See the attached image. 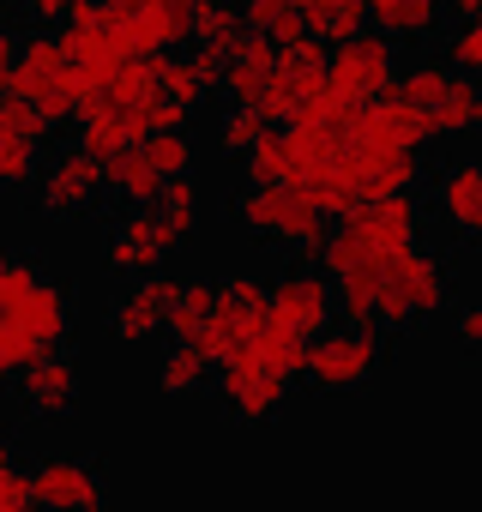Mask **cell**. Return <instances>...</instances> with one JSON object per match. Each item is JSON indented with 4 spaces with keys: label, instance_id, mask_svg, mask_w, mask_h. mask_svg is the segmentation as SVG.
<instances>
[{
    "label": "cell",
    "instance_id": "obj_20",
    "mask_svg": "<svg viewBox=\"0 0 482 512\" xmlns=\"http://www.w3.org/2000/svg\"><path fill=\"white\" fill-rule=\"evenodd\" d=\"M103 175H109V193H115V199H127V211H133V205H157V199H163V175H157V163L145 157V145H127L121 157H109V163H103Z\"/></svg>",
    "mask_w": 482,
    "mask_h": 512
},
{
    "label": "cell",
    "instance_id": "obj_11",
    "mask_svg": "<svg viewBox=\"0 0 482 512\" xmlns=\"http://www.w3.org/2000/svg\"><path fill=\"white\" fill-rule=\"evenodd\" d=\"M290 386H296V380H284L254 344L217 368V398H223V410H229L235 422H272V416L284 410Z\"/></svg>",
    "mask_w": 482,
    "mask_h": 512
},
{
    "label": "cell",
    "instance_id": "obj_27",
    "mask_svg": "<svg viewBox=\"0 0 482 512\" xmlns=\"http://www.w3.org/2000/svg\"><path fill=\"white\" fill-rule=\"evenodd\" d=\"M211 308H217V284L187 278V284H181V302H175V314H169V338H175V344H199Z\"/></svg>",
    "mask_w": 482,
    "mask_h": 512
},
{
    "label": "cell",
    "instance_id": "obj_16",
    "mask_svg": "<svg viewBox=\"0 0 482 512\" xmlns=\"http://www.w3.org/2000/svg\"><path fill=\"white\" fill-rule=\"evenodd\" d=\"M0 326H7L13 338H25L37 356H61V344H67V332H73V296H67V284L43 278L13 314H0Z\"/></svg>",
    "mask_w": 482,
    "mask_h": 512
},
{
    "label": "cell",
    "instance_id": "obj_44",
    "mask_svg": "<svg viewBox=\"0 0 482 512\" xmlns=\"http://www.w3.org/2000/svg\"><path fill=\"white\" fill-rule=\"evenodd\" d=\"M476 266H482V235H476Z\"/></svg>",
    "mask_w": 482,
    "mask_h": 512
},
{
    "label": "cell",
    "instance_id": "obj_17",
    "mask_svg": "<svg viewBox=\"0 0 482 512\" xmlns=\"http://www.w3.org/2000/svg\"><path fill=\"white\" fill-rule=\"evenodd\" d=\"M434 211L458 235H482V157H446L434 169Z\"/></svg>",
    "mask_w": 482,
    "mask_h": 512
},
{
    "label": "cell",
    "instance_id": "obj_4",
    "mask_svg": "<svg viewBox=\"0 0 482 512\" xmlns=\"http://www.w3.org/2000/svg\"><path fill=\"white\" fill-rule=\"evenodd\" d=\"M272 320V284L260 272H229L217 284V308L199 332V350L211 356V368H223L229 356H241Z\"/></svg>",
    "mask_w": 482,
    "mask_h": 512
},
{
    "label": "cell",
    "instance_id": "obj_33",
    "mask_svg": "<svg viewBox=\"0 0 482 512\" xmlns=\"http://www.w3.org/2000/svg\"><path fill=\"white\" fill-rule=\"evenodd\" d=\"M266 133H272V121H266L260 109H235V103H229L223 121H217V145H223V151H241V157H248Z\"/></svg>",
    "mask_w": 482,
    "mask_h": 512
},
{
    "label": "cell",
    "instance_id": "obj_8",
    "mask_svg": "<svg viewBox=\"0 0 482 512\" xmlns=\"http://www.w3.org/2000/svg\"><path fill=\"white\" fill-rule=\"evenodd\" d=\"M344 133H350V145L368 151V157H422V145L434 139V115L416 109V103H404L398 91H386V97L362 103Z\"/></svg>",
    "mask_w": 482,
    "mask_h": 512
},
{
    "label": "cell",
    "instance_id": "obj_31",
    "mask_svg": "<svg viewBox=\"0 0 482 512\" xmlns=\"http://www.w3.org/2000/svg\"><path fill=\"white\" fill-rule=\"evenodd\" d=\"M37 175H43V145L19 139L0 121V187H19V181H37Z\"/></svg>",
    "mask_w": 482,
    "mask_h": 512
},
{
    "label": "cell",
    "instance_id": "obj_5",
    "mask_svg": "<svg viewBox=\"0 0 482 512\" xmlns=\"http://www.w3.org/2000/svg\"><path fill=\"white\" fill-rule=\"evenodd\" d=\"M199 0H103V31L127 55H175L193 37Z\"/></svg>",
    "mask_w": 482,
    "mask_h": 512
},
{
    "label": "cell",
    "instance_id": "obj_15",
    "mask_svg": "<svg viewBox=\"0 0 482 512\" xmlns=\"http://www.w3.org/2000/svg\"><path fill=\"white\" fill-rule=\"evenodd\" d=\"M103 470L91 458H43L31 470V506L43 512H103Z\"/></svg>",
    "mask_w": 482,
    "mask_h": 512
},
{
    "label": "cell",
    "instance_id": "obj_40",
    "mask_svg": "<svg viewBox=\"0 0 482 512\" xmlns=\"http://www.w3.org/2000/svg\"><path fill=\"white\" fill-rule=\"evenodd\" d=\"M13 61H19V37L0 25V97H7V79H13Z\"/></svg>",
    "mask_w": 482,
    "mask_h": 512
},
{
    "label": "cell",
    "instance_id": "obj_13",
    "mask_svg": "<svg viewBox=\"0 0 482 512\" xmlns=\"http://www.w3.org/2000/svg\"><path fill=\"white\" fill-rule=\"evenodd\" d=\"M103 187H109L103 163H97L91 151L67 145V151H55V157L43 163V175H37V205H43L49 217H79V211L97 205Z\"/></svg>",
    "mask_w": 482,
    "mask_h": 512
},
{
    "label": "cell",
    "instance_id": "obj_45",
    "mask_svg": "<svg viewBox=\"0 0 482 512\" xmlns=\"http://www.w3.org/2000/svg\"><path fill=\"white\" fill-rule=\"evenodd\" d=\"M19 512H43V506H19Z\"/></svg>",
    "mask_w": 482,
    "mask_h": 512
},
{
    "label": "cell",
    "instance_id": "obj_34",
    "mask_svg": "<svg viewBox=\"0 0 482 512\" xmlns=\"http://www.w3.org/2000/svg\"><path fill=\"white\" fill-rule=\"evenodd\" d=\"M145 157L157 163V175H163V181H175V175H193V139H187V127L151 133V139H145Z\"/></svg>",
    "mask_w": 482,
    "mask_h": 512
},
{
    "label": "cell",
    "instance_id": "obj_37",
    "mask_svg": "<svg viewBox=\"0 0 482 512\" xmlns=\"http://www.w3.org/2000/svg\"><path fill=\"white\" fill-rule=\"evenodd\" d=\"M187 235H193V223H199V181L193 175H175V181H163V199H157Z\"/></svg>",
    "mask_w": 482,
    "mask_h": 512
},
{
    "label": "cell",
    "instance_id": "obj_2",
    "mask_svg": "<svg viewBox=\"0 0 482 512\" xmlns=\"http://www.w3.org/2000/svg\"><path fill=\"white\" fill-rule=\"evenodd\" d=\"M422 241V199L416 193H386V199H368L356 211H344L320 247V266L338 278L350 266H380L392 253L416 247Z\"/></svg>",
    "mask_w": 482,
    "mask_h": 512
},
{
    "label": "cell",
    "instance_id": "obj_21",
    "mask_svg": "<svg viewBox=\"0 0 482 512\" xmlns=\"http://www.w3.org/2000/svg\"><path fill=\"white\" fill-rule=\"evenodd\" d=\"M296 13H302L308 37H320V43H344V37L368 31V0H296Z\"/></svg>",
    "mask_w": 482,
    "mask_h": 512
},
{
    "label": "cell",
    "instance_id": "obj_29",
    "mask_svg": "<svg viewBox=\"0 0 482 512\" xmlns=\"http://www.w3.org/2000/svg\"><path fill=\"white\" fill-rule=\"evenodd\" d=\"M290 169H296V163H290V133L272 127V133L248 151V181H254V187H290Z\"/></svg>",
    "mask_w": 482,
    "mask_h": 512
},
{
    "label": "cell",
    "instance_id": "obj_7",
    "mask_svg": "<svg viewBox=\"0 0 482 512\" xmlns=\"http://www.w3.org/2000/svg\"><path fill=\"white\" fill-rule=\"evenodd\" d=\"M181 241H187V229H181L163 205H133V211H121V217H115L103 260H109V272L151 278V272H163V260H169Z\"/></svg>",
    "mask_w": 482,
    "mask_h": 512
},
{
    "label": "cell",
    "instance_id": "obj_25",
    "mask_svg": "<svg viewBox=\"0 0 482 512\" xmlns=\"http://www.w3.org/2000/svg\"><path fill=\"white\" fill-rule=\"evenodd\" d=\"M440 7L446 0H368V19L386 37H428L440 25Z\"/></svg>",
    "mask_w": 482,
    "mask_h": 512
},
{
    "label": "cell",
    "instance_id": "obj_10",
    "mask_svg": "<svg viewBox=\"0 0 482 512\" xmlns=\"http://www.w3.org/2000/svg\"><path fill=\"white\" fill-rule=\"evenodd\" d=\"M398 67H404L398 37H386V31L374 25V31H356V37L332 43L326 79H332L350 103H374V97H386V91L398 85Z\"/></svg>",
    "mask_w": 482,
    "mask_h": 512
},
{
    "label": "cell",
    "instance_id": "obj_43",
    "mask_svg": "<svg viewBox=\"0 0 482 512\" xmlns=\"http://www.w3.org/2000/svg\"><path fill=\"white\" fill-rule=\"evenodd\" d=\"M452 7H458L464 19H482V0H452Z\"/></svg>",
    "mask_w": 482,
    "mask_h": 512
},
{
    "label": "cell",
    "instance_id": "obj_12",
    "mask_svg": "<svg viewBox=\"0 0 482 512\" xmlns=\"http://www.w3.org/2000/svg\"><path fill=\"white\" fill-rule=\"evenodd\" d=\"M326 61H332V43H320V37H302V43L278 49V67H272V85H266L260 115H266L272 127H278V121H296L302 103L326 85Z\"/></svg>",
    "mask_w": 482,
    "mask_h": 512
},
{
    "label": "cell",
    "instance_id": "obj_6",
    "mask_svg": "<svg viewBox=\"0 0 482 512\" xmlns=\"http://www.w3.org/2000/svg\"><path fill=\"white\" fill-rule=\"evenodd\" d=\"M386 362V332L332 326L308 344V386L314 392H362Z\"/></svg>",
    "mask_w": 482,
    "mask_h": 512
},
{
    "label": "cell",
    "instance_id": "obj_22",
    "mask_svg": "<svg viewBox=\"0 0 482 512\" xmlns=\"http://www.w3.org/2000/svg\"><path fill=\"white\" fill-rule=\"evenodd\" d=\"M452 79H458V67H452L446 55H416V61L398 67V85H392V91H398L404 103H416V109H434Z\"/></svg>",
    "mask_w": 482,
    "mask_h": 512
},
{
    "label": "cell",
    "instance_id": "obj_24",
    "mask_svg": "<svg viewBox=\"0 0 482 512\" xmlns=\"http://www.w3.org/2000/svg\"><path fill=\"white\" fill-rule=\"evenodd\" d=\"M241 37H248V13H241V0H199L193 43H205V49H217V55H235Z\"/></svg>",
    "mask_w": 482,
    "mask_h": 512
},
{
    "label": "cell",
    "instance_id": "obj_32",
    "mask_svg": "<svg viewBox=\"0 0 482 512\" xmlns=\"http://www.w3.org/2000/svg\"><path fill=\"white\" fill-rule=\"evenodd\" d=\"M43 278H49V272H43L37 260H25V253H13V247H0V314H13Z\"/></svg>",
    "mask_w": 482,
    "mask_h": 512
},
{
    "label": "cell",
    "instance_id": "obj_28",
    "mask_svg": "<svg viewBox=\"0 0 482 512\" xmlns=\"http://www.w3.org/2000/svg\"><path fill=\"white\" fill-rule=\"evenodd\" d=\"M241 13H248V31H266L278 49H290V43L308 37V25H302V13H296V0H241Z\"/></svg>",
    "mask_w": 482,
    "mask_h": 512
},
{
    "label": "cell",
    "instance_id": "obj_42",
    "mask_svg": "<svg viewBox=\"0 0 482 512\" xmlns=\"http://www.w3.org/2000/svg\"><path fill=\"white\" fill-rule=\"evenodd\" d=\"M7 386H19V374H13V362H7V356H0V392H7Z\"/></svg>",
    "mask_w": 482,
    "mask_h": 512
},
{
    "label": "cell",
    "instance_id": "obj_39",
    "mask_svg": "<svg viewBox=\"0 0 482 512\" xmlns=\"http://www.w3.org/2000/svg\"><path fill=\"white\" fill-rule=\"evenodd\" d=\"M458 344L482 350V302H464V308H458Z\"/></svg>",
    "mask_w": 482,
    "mask_h": 512
},
{
    "label": "cell",
    "instance_id": "obj_14",
    "mask_svg": "<svg viewBox=\"0 0 482 512\" xmlns=\"http://www.w3.org/2000/svg\"><path fill=\"white\" fill-rule=\"evenodd\" d=\"M181 284H187V278H169V272L133 278V284L115 296V308H109L115 338H121V344H145L151 332H169V314H175V302H181Z\"/></svg>",
    "mask_w": 482,
    "mask_h": 512
},
{
    "label": "cell",
    "instance_id": "obj_30",
    "mask_svg": "<svg viewBox=\"0 0 482 512\" xmlns=\"http://www.w3.org/2000/svg\"><path fill=\"white\" fill-rule=\"evenodd\" d=\"M163 97H169V103H181L187 115H193V109L211 97V85H205V73L193 67V55H187V49L163 55Z\"/></svg>",
    "mask_w": 482,
    "mask_h": 512
},
{
    "label": "cell",
    "instance_id": "obj_35",
    "mask_svg": "<svg viewBox=\"0 0 482 512\" xmlns=\"http://www.w3.org/2000/svg\"><path fill=\"white\" fill-rule=\"evenodd\" d=\"M446 61L470 79H482V19H458L446 31Z\"/></svg>",
    "mask_w": 482,
    "mask_h": 512
},
{
    "label": "cell",
    "instance_id": "obj_41",
    "mask_svg": "<svg viewBox=\"0 0 482 512\" xmlns=\"http://www.w3.org/2000/svg\"><path fill=\"white\" fill-rule=\"evenodd\" d=\"M67 7H73V0H25V13L43 19V25H49V19H67Z\"/></svg>",
    "mask_w": 482,
    "mask_h": 512
},
{
    "label": "cell",
    "instance_id": "obj_38",
    "mask_svg": "<svg viewBox=\"0 0 482 512\" xmlns=\"http://www.w3.org/2000/svg\"><path fill=\"white\" fill-rule=\"evenodd\" d=\"M0 121H7L19 139H31V145H43V139L55 133V127H49V121H43L31 103H19V97H0Z\"/></svg>",
    "mask_w": 482,
    "mask_h": 512
},
{
    "label": "cell",
    "instance_id": "obj_23",
    "mask_svg": "<svg viewBox=\"0 0 482 512\" xmlns=\"http://www.w3.org/2000/svg\"><path fill=\"white\" fill-rule=\"evenodd\" d=\"M428 115H434V133H482V79L458 73Z\"/></svg>",
    "mask_w": 482,
    "mask_h": 512
},
{
    "label": "cell",
    "instance_id": "obj_19",
    "mask_svg": "<svg viewBox=\"0 0 482 512\" xmlns=\"http://www.w3.org/2000/svg\"><path fill=\"white\" fill-rule=\"evenodd\" d=\"M272 67H278V43L266 31H248L229 55V73H223V91L235 109H260L266 103V85H272Z\"/></svg>",
    "mask_w": 482,
    "mask_h": 512
},
{
    "label": "cell",
    "instance_id": "obj_18",
    "mask_svg": "<svg viewBox=\"0 0 482 512\" xmlns=\"http://www.w3.org/2000/svg\"><path fill=\"white\" fill-rule=\"evenodd\" d=\"M19 404L31 410V416H67L73 404H79V368H73V356L61 350V356H43V362H31L25 374H19Z\"/></svg>",
    "mask_w": 482,
    "mask_h": 512
},
{
    "label": "cell",
    "instance_id": "obj_36",
    "mask_svg": "<svg viewBox=\"0 0 482 512\" xmlns=\"http://www.w3.org/2000/svg\"><path fill=\"white\" fill-rule=\"evenodd\" d=\"M31 506V470L13 464V440L0 434V512H19Z\"/></svg>",
    "mask_w": 482,
    "mask_h": 512
},
{
    "label": "cell",
    "instance_id": "obj_26",
    "mask_svg": "<svg viewBox=\"0 0 482 512\" xmlns=\"http://www.w3.org/2000/svg\"><path fill=\"white\" fill-rule=\"evenodd\" d=\"M205 380H211V356H205L199 344H169V350H163V362H157V386H163V392L187 398V392H199Z\"/></svg>",
    "mask_w": 482,
    "mask_h": 512
},
{
    "label": "cell",
    "instance_id": "obj_1",
    "mask_svg": "<svg viewBox=\"0 0 482 512\" xmlns=\"http://www.w3.org/2000/svg\"><path fill=\"white\" fill-rule=\"evenodd\" d=\"M332 284H338L344 326H368V332L416 326V320H428V314H440L452 302V266H446V253H434L428 241L392 253V260H380V266H350Z\"/></svg>",
    "mask_w": 482,
    "mask_h": 512
},
{
    "label": "cell",
    "instance_id": "obj_9",
    "mask_svg": "<svg viewBox=\"0 0 482 512\" xmlns=\"http://www.w3.org/2000/svg\"><path fill=\"white\" fill-rule=\"evenodd\" d=\"M332 314H338V284L326 266L314 260H290L278 278H272V320L284 332H296L302 344H314L320 332H332Z\"/></svg>",
    "mask_w": 482,
    "mask_h": 512
},
{
    "label": "cell",
    "instance_id": "obj_3",
    "mask_svg": "<svg viewBox=\"0 0 482 512\" xmlns=\"http://www.w3.org/2000/svg\"><path fill=\"white\" fill-rule=\"evenodd\" d=\"M235 217L248 223L254 235H266V241H278V247H296V253H320L326 247V235H332V223H326V211L302 193V187H241L235 193Z\"/></svg>",
    "mask_w": 482,
    "mask_h": 512
}]
</instances>
